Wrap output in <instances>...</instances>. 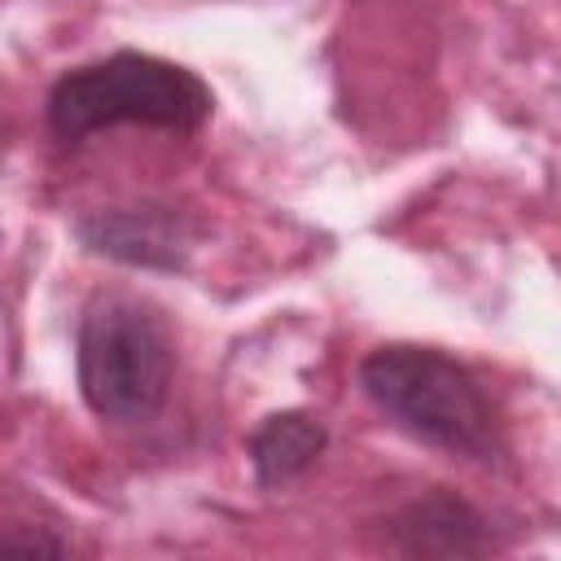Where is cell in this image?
Returning a JSON list of instances; mask_svg holds the SVG:
<instances>
[{
    "label": "cell",
    "mask_w": 561,
    "mask_h": 561,
    "mask_svg": "<svg viewBox=\"0 0 561 561\" xmlns=\"http://www.w3.org/2000/svg\"><path fill=\"white\" fill-rule=\"evenodd\" d=\"M355 381L364 399L421 447L465 465H500L508 456V425L495 394L478 368L443 346L381 342L359 359Z\"/></svg>",
    "instance_id": "6da1fadb"
},
{
    "label": "cell",
    "mask_w": 561,
    "mask_h": 561,
    "mask_svg": "<svg viewBox=\"0 0 561 561\" xmlns=\"http://www.w3.org/2000/svg\"><path fill=\"white\" fill-rule=\"evenodd\" d=\"M210 110L215 92L197 70L136 48H118L57 75L44 101L48 131L66 145L127 123L158 131H197Z\"/></svg>",
    "instance_id": "7a4b0ae2"
},
{
    "label": "cell",
    "mask_w": 561,
    "mask_h": 561,
    "mask_svg": "<svg viewBox=\"0 0 561 561\" xmlns=\"http://www.w3.org/2000/svg\"><path fill=\"white\" fill-rule=\"evenodd\" d=\"M75 377L92 416L110 425L153 421L175 377L167 320L127 294H96L75 324Z\"/></svg>",
    "instance_id": "3957f363"
},
{
    "label": "cell",
    "mask_w": 561,
    "mask_h": 561,
    "mask_svg": "<svg viewBox=\"0 0 561 561\" xmlns=\"http://www.w3.org/2000/svg\"><path fill=\"white\" fill-rule=\"evenodd\" d=\"M75 237L88 254L145 272H184L193 254V224L171 202H127L88 210L75 219Z\"/></svg>",
    "instance_id": "277c9868"
},
{
    "label": "cell",
    "mask_w": 561,
    "mask_h": 561,
    "mask_svg": "<svg viewBox=\"0 0 561 561\" xmlns=\"http://www.w3.org/2000/svg\"><path fill=\"white\" fill-rule=\"evenodd\" d=\"M386 543L408 557H482L495 548L491 522L451 486H425L386 513Z\"/></svg>",
    "instance_id": "5b68a950"
},
{
    "label": "cell",
    "mask_w": 561,
    "mask_h": 561,
    "mask_svg": "<svg viewBox=\"0 0 561 561\" xmlns=\"http://www.w3.org/2000/svg\"><path fill=\"white\" fill-rule=\"evenodd\" d=\"M324 447H329V425L307 408H285V412L263 416L245 443L259 486L298 482L324 456Z\"/></svg>",
    "instance_id": "8992f818"
}]
</instances>
